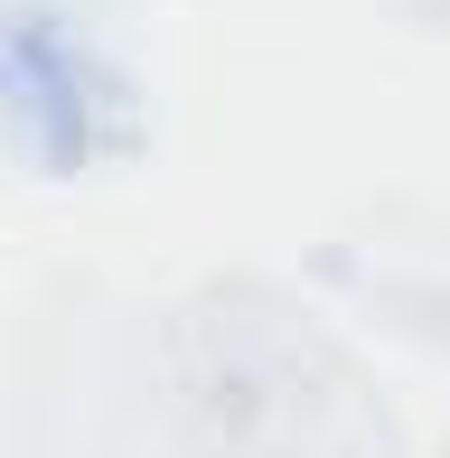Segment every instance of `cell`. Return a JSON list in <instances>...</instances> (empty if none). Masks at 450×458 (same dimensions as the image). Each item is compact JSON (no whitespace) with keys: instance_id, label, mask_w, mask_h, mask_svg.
Listing matches in <instances>:
<instances>
[{"instance_id":"cell-1","label":"cell","mask_w":450,"mask_h":458,"mask_svg":"<svg viewBox=\"0 0 450 458\" xmlns=\"http://www.w3.org/2000/svg\"><path fill=\"white\" fill-rule=\"evenodd\" d=\"M0 122L29 140L48 169H75L94 150V75L56 19L0 10Z\"/></svg>"}]
</instances>
